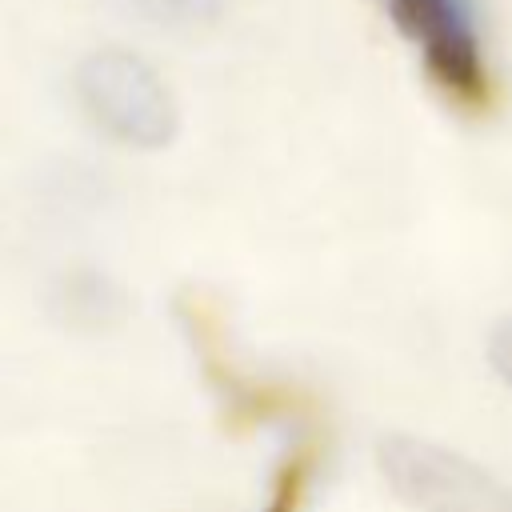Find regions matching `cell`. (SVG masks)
Here are the masks:
<instances>
[{"mask_svg": "<svg viewBox=\"0 0 512 512\" xmlns=\"http://www.w3.org/2000/svg\"><path fill=\"white\" fill-rule=\"evenodd\" d=\"M80 112L116 144L168 148L180 128V108L164 76L124 48H96L72 76Z\"/></svg>", "mask_w": 512, "mask_h": 512, "instance_id": "1", "label": "cell"}, {"mask_svg": "<svg viewBox=\"0 0 512 512\" xmlns=\"http://www.w3.org/2000/svg\"><path fill=\"white\" fill-rule=\"evenodd\" d=\"M388 488L416 512H512V488L456 448L388 432L376 444Z\"/></svg>", "mask_w": 512, "mask_h": 512, "instance_id": "2", "label": "cell"}, {"mask_svg": "<svg viewBox=\"0 0 512 512\" xmlns=\"http://www.w3.org/2000/svg\"><path fill=\"white\" fill-rule=\"evenodd\" d=\"M388 24L416 48L424 72L452 100H484V28L476 0H376Z\"/></svg>", "mask_w": 512, "mask_h": 512, "instance_id": "3", "label": "cell"}, {"mask_svg": "<svg viewBox=\"0 0 512 512\" xmlns=\"http://www.w3.org/2000/svg\"><path fill=\"white\" fill-rule=\"evenodd\" d=\"M48 308L64 328L100 332L124 316V292L100 268H68L48 292Z\"/></svg>", "mask_w": 512, "mask_h": 512, "instance_id": "4", "label": "cell"}, {"mask_svg": "<svg viewBox=\"0 0 512 512\" xmlns=\"http://www.w3.org/2000/svg\"><path fill=\"white\" fill-rule=\"evenodd\" d=\"M112 4L164 32H204L224 12V0H112Z\"/></svg>", "mask_w": 512, "mask_h": 512, "instance_id": "5", "label": "cell"}, {"mask_svg": "<svg viewBox=\"0 0 512 512\" xmlns=\"http://www.w3.org/2000/svg\"><path fill=\"white\" fill-rule=\"evenodd\" d=\"M488 364H492V372L512 388V316L500 320V324L488 332Z\"/></svg>", "mask_w": 512, "mask_h": 512, "instance_id": "6", "label": "cell"}, {"mask_svg": "<svg viewBox=\"0 0 512 512\" xmlns=\"http://www.w3.org/2000/svg\"><path fill=\"white\" fill-rule=\"evenodd\" d=\"M296 496H300V472L292 468V472L284 476V484H280V492L272 496V504H268L264 512H292V508H296Z\"/></svg>", "mask_w": 512, "mask_h": 512, "instance_id": "7", "label": "cell"}]
</instances>
